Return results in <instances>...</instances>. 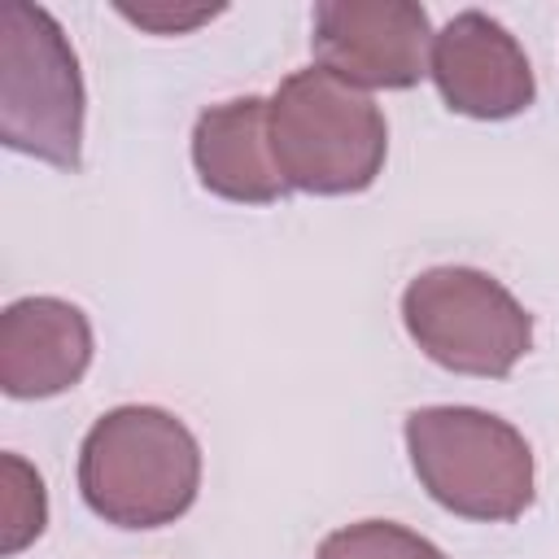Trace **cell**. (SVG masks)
Segmentation results:
<instances>
[{"label": "cell", "mask_w": 559, "mask_h": 559, "mask_svg": "<svg viewBox=\"0 0 559 559\" xmlns=\"http://www.w3.org/2000/svg\"><path fill=\"white\" fill-rule=\"evenodd\" d=\"M411 341L445 371L502 380L533 345V314L476 266L419 271L402 293Z\"/></svg>", "instance_id": "5"}, {"label": "cell", "mask_w": 559, "mask_h": 559, "mask_svg": "<svg viewBox=\"0 0 559 559\" xmlns=\"http://www.w3.org/2000/svg\"><path fill=\"white\" fill-rule=\"evenodd\" d=\"M83 502L118 528L175 524L201 489V445L162 406L105 411L79 450Z\"/></svg>", "instance_id": "1"}, {"label": "cell", "mask_w": 559, "mask_h": 559, "mask_svg": "<svg viewBox=\"0 0 559 559\" xmlns=\"http://www.w3.org/2000/svg\"><path fill=\"white\" fill-rule=\"evenodd\" d=\"M0 140L61 170L83 162V74L61 22L26 0L0 4Z\"/></svg>", "instance_id": "4"}, {"label": "cell", "mask_w": 559, "mask_h": 559, "mask_svg": "<svg viewBox=\"0 0 559 559\" xmlns=\"http://www.w3.org/2000/svg\"><path fill=\"white\" fill-rule=\"evenodd\" d=\"M48 524L39 472L22 454H0V555L26 550Z\"/></svg>", "instance_id": "10"}, {"label": "cell", "mask_w": 559, "mask_h": 559, "mask_svg": "<svg viewBox=\"0 0 559 559\" xmlns=\"http://www.w3.org/2000/svg\"><path fill=\"white\" fill-rule=\"evenodd\" d=\"M118 13H122L127 22L153 31V35H183V31H192V26L210 22V17H218L223 4H197V9H170V4H140V9H135V4H118Z\"/></svg>", "instance_id": "12"}, {"label": "cell", "mask_w": 559, "mask_h": 559, "mask_svg": "<svg viewBox=\"0 0 559 559\" xmlns=\"http://www.w3.org/2000/svg\"><path fill=\"white\" fill-rule=\"evenodd\" d=\"M432 39L415 0H319L310 17L314 61L362 92L415 87L428 74Z\"/></svg>", "instance_id": "6"}, {"label": "cell", "mask_w": 559, "mask_h": 559, "mask_svg": "<svg viewBox=\"0 0 559 559\" xmlns=\"http://www.w3.org/2000/svg\"><path fill=\"white\" fill-rule=\"evenodd\" d=\"M92 362V323L74 301L22 297L0 314V389L35 402L83 380Z\"/></svg>", "instance_id": "8"}, {"label": "cell", "mask_w": 559, "mask_h": 559, "mask_svg": "<svg viewBox=\"0 0 559 559\" xmlns=\"http://www.w3.org/2000/svg\"><path fill=\"white\" fill-rule=\"evenodd\" d=\"M406 454L428 498L463 520L502 524L533 502L524 432L476 406H419L406 415Z\"/></svg>", "instance_id": "3"}, {"label": "cell", "mask_w": 559, "mask_h": 559, "mask_svg": "<svg viewBox=\"0 0 559 559\" xmlns=\"http://www.w3.org/2000/svg\"><path fill=\"white\" fill-rule=\"evenodd\" d=\"M428 74L454 114L480 122L515 118L537 96L520 39L480 9H463L437 31Z\"/></svg>", "instance_id": "7"}, {"label": "cell", "mask_w": 559, "mask_h": 559, "mask_svg": "<svg viewBox=\"0 0 559 559\" xmlns=\"http://www.w3.org/2000/svg\"><path fill=\"white\" fill-rule=\"evenodd\" d=\"M314 559H445L428 537L393 520H358L319 542Z\"/></svg>", "instance_id": "11"}, {"label": "cell", "mask_w": 559, "mask_h": 559, "mask_svg": "<svg viewBox=\"0 0 559 559\" xmlns=\"http://www.w3.org/2000/svg\"><path fill=\"white\" fill-rule=\"evenodd\" d=\"M262 96H236L210 105L192 127V166L205 192L236 205H271L288 192L266 127Z\"/></svg>", "instance_id": "9"}, {"label": "cell", "mask_w": 559, "mask_h": 559, "mask_svg": "<svg viewBox=\"0 0 559 559\" xmlns=\"http://www.w3.org/2000/svg\"><path fill=\"white\" fill-rule=\"evenodd\" d=\"M266 127L284 183L310 197L367 192L389 153L380 105L323 66L293 70L271 92Z\"/></svg>", "instance_id": "2"}]
</instances>
